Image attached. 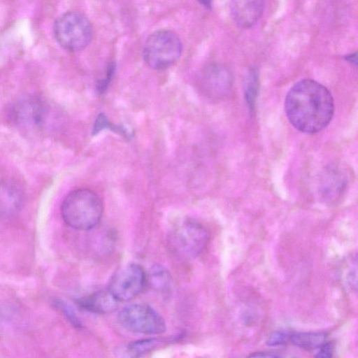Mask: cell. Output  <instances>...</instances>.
<instances>
[{
  "mask_svg": "<svg viewBox=\"0 0 358 358\" xmlns=\"http://www.w3.org/2000/svg\"><path fill=\"white\" fill-rule=\"evenodd\" d=\"M171 247L178 254L194 257L203 252L209 241V233L198 221L184 219L173 227L169 234Z\"/></svg>",
  "mask_w": 358,
  "mask_h": 358,
  "instance_id": "obj_5",
  "label": "cell"
},
{
  "mask_svg": "<svg viewBox=\"0 0 358 358\" xmlns=\"http://www.w3.org/2000/svg\"><path fill=\"white\" fill-rule=\"evenodd\" d=\"M119 323L129 331L147 334H160L166 331L164 318L151 306L145 303H132L118 314Z\"/></svg>",
  "mask_w": 358,
  "mask_h": 358,
  "instance_id": "obj_6",
  "label": "cell"
},
{
  "mask_svg": "<svg viewBox=\"0 0 358 358\" xmlns=\"http://www.w3.org/2000/svg\"><path fill=\"white\" fill-rule=\"evenodd\" d=\"M318 349L315 357L329 358L332 356L333 345L331 343L324 342Z\"/></svg>",
  "mask_w": 358,
  "mask_h": 358,
  "instance_id": "obj_23",
  "label": "cell"
},
{
  "mask_svg": "<svg viewBox=\"0 0 358 358\" xmlns=\"http://www.w3.org/2000/svg\"><path fill=\"white\" fill-rule=\"evenodd\" d=\"M345 59L348 62L351 63L355 66H357V54H356V52L351 53L350 55H347Z\"/></svg>",
  "mask_w": 358,
  "mask_h": 358,
  "instance_id": "obj_25",
  "label": "cell"
},
{
  "mask_svg": "<svg viewBox=\"0 0 358 358\" xmlns=\"http://www.w3.org/2000/svg\"><path fill=\"white\" fill-rule=\"evenodd\" d=\"M285 112L290 124L306 134L324 129L334 113V99L322 84L311 79L296 83L285 100Z\"/></svg>",
  "mask_w": 358,
  "mask_h": 358,
  "instance_id": "obj_1",
  "label": "cell"
},
{
  "mask_svg": "<svg viewBox=\"0 0 358 358\" xmlns=\"http://www.w3.org/2000/svg\"><path fill=\"white\" fill-rule=\"evenodd\" d=\"M52 303L73 326L76 328H80L82 327V324L74 310L66 302L59 299H55L52 301Z\"/></svg>",
  "mask_w": 358,
  "mask_h": 358,
  "instance_id": "obj_18",
  "label": "cell"
},
{
  "mask_svg": "<svg viewBox=\"0 0 358 358\" xmlns=\"http://www.w3.org/2000/svg\"><path fill=\"white\" fill-rule=\"evenodd\" d=\"M264 0H231L230 10L234 22L247 29L255 25L261 18Z\"/></svg>",
  "mask_w": 358,
  "mask_h": 358,
  "instance_id": "obj_11",
  "label": "cell"
},
{
  "mask_svg": "<svg viewBox=\"0 0 358 358\" xmlns=\"http://www.w3.org/2000/svg\"><path fill=\"white\" fill-rule=\"evenodd\" d=\"M231 84V73L222 64H209L201 72L200 87L210 98L218 99L225 96L230 91Z\"/></svg>",
  "mask_w": 358,
  "mask_h": 358,
  "instance_id": "obj_9",
  "label": "cell"
},
{
  "mask_svg": "<svg viewBox=\"0 0 358 358\" xmlns=\"http://www.w3.org/2000/svg\"><path fill=\"white\" fill-rule=\"evenodd\" d=\"M57 43L65 50L76 52L86 48L92 38V26L88 18L77 11L59 16L53 27Z\"/></svg>",
  "mask_w": 358,
  "mask_h": 358,
  "instance_id": "obj_4",
  "label": "cell"
},
{
  "mask_svg": "<svg viewBox=\"0 0 358 358\" xmlns=\"http://www.w3.org/2000/svg\"><path fill=\"white\" fill-rule=\"evenodd\" d=\"M287 334L282 331L273 332L267 340V345L270 346H278L285 344L289 340Z\"/></svg>",
  "mask_w": 358,
  "mask_h": 358,
  "instance_id": "obj_21",
  "label": "cell"
},
{
  "mask_svg": "<svg viewBox=\"0 0 358 358\" xmlns=\"http://www.w3.org/2000/svg\"><path fill=\"white\" fill-rule=\"evenodd\" d=\"M103 203L99 196L89 189L71 192L64 199L61 213L65 223L77 230H90L100 222Z\"/></svg>",
  "mask_w": 358,
  "mask_h": 358,
  "instance_id": "obj_2",
  "label": "cell"
},
{
  "mask_svg": "<svg viewBox=\"0 0 358 358\" xmlns=\"http://www.w3.org/2000/svg\"><path fill=\"white\" fill-rule=\"evenodd\" d=\"M103 129H110L121 134H126L127 136L129 135V133L127 131H125L122 127L114 126L103 114H99L96 120L92 132L98 133Z\"/></svg>",
  "mask_w": 358,
  "mask_h": 358,
  "instance_id": "obj_20",
  "label": "cell"
},
{
  "mask_svg": "<svg viewBox=\"0 0 358 358\" xmlns=\"http://www.w3.org/2000/svg\"><path fill=\"white\" fill-rule=\"evenodd\" d=\"M161 341L157 338H148L134 341L127 347V353L131 357L143 356L152 351L160 345Z\"/></svg>",
  "mask_w": 358,
  "mask_h": 358,
  "instance_id": "obj_16",
  "label": "cell"
},
{
  "mask_svg": "<svg viewBox=\"0 0 358 358\" xmlns=\"http://www.w3.org/2000/svg\"><path fill=\"white\" fill-rule=\"evenodd\" d=\"M348 184L346 173L338 166L327 167L321 175L318 192L322 200L329 204L338 201Z\"/></svg>",
  "mask_w": 358,
  "mask_h": 358,
  "instance_id": "obj_10",
  "label": "cell"
},
{
  "mask_svg": "<svg viewBox=\"0 0 358 358\" xmlns=\"http://www.w3.org/2000/svg\"><path fill=\"white\" fill-rule=\"evenodd\" d=\"M203 6L210 8L211 7L212 0H197Z\"/></svg>",
  "mask_w": 358,
  "mask_h": 358,
  "instance_id": "obj_26",
  "label": "cell"
},
{
  "mask_svg": "<svg viewBox=\"0 0 358 358\" xmlns=\"http://www.w3.org/2000/svg\"><path fill=\"white\" fill-rule=\"evenodd\" d=\"M150 281L153 288L165 291L170 285V276L164 268L159 265L152 267L150 273Z\"/></svg>",
  "mask_w": 358,
  "mask_h": 358,
  "instance_id": "obj_17",
  "label": "cell"
},
{
  "mask_svg": "<svg viewBox=\"0 0 358 358\" xmlns=\"http://www.w3.org/2000/svg\"><path fill=\"white\" fill-rule=\"evenodd\" d=\"M114 72V65L110 64L106 72V75L104 78L100 80L97 84V89L99 92H103L108 87V83L113 76Z\"/></svg>",
  "mask_w": 358,
  "mask_h": 358,
  "instance_id": "obj_22",
  "label": "cell"
},
{
  "mask_svg": "<svg viewBox=\"0 0 358 358\" xmlns=\"http://www.w3.org/2000/svg\"><path fill=\"white\" fill-rule=\"evenodd\" d=\"M48 108L44 101L35 95H23L10 105L8 115L15 126L26 130L41 128L46 122Z\"/></svg>",
  "mask_w": 358,
  "mask_h": 358,
  "instance_id": "obj_7",
  "label": "cell"
},
{
  "mask_svg": "<svg viewBox=\"0 0 358 358\" xmlns=\"http://www.w3.org/2000/svg\"><path fill=\"white\" fill-rule=\"evenodd\" d=\"M147 283V275L138 264L118 268L110 279L108 290L117 301H129L138 296Z\"/></svg>",
  "mask_w": 358,
  "mask_h": 358,
  "instance_id": "obj_8",
  "label": "cell"
},
{
  "mask_svg": "<svg viewBox=\"0 0 358 358\" xmlns=\"http://www.w3.org/2000/svg\"><path fill=\"white\" fill-rule=\"evenodd\" d=\"M250 357H280V355L273 352H255L249 355Z\"/></svg>",
  "mask_w": 358,
  "mask_h": 358,
  "instance_id": "obj_24",
  "label": "cell"
},
{
  "mask_svg": "<svg viewBox=\"0 0 358 358\" xmlns=\"http://www.w3.org/2000/svg\"><path fill=\"white\" fill-rule=\"evenodd\" d=\"M22 201V192L11 182H0V215H12L20 208Z\"/></svg>",
  "mask_w": 358,
  "mask_h": 358,
  "instance_id": "obj_13",
  "label": "cell"
},
{
  "mask_svg": "<svg viewBox=\"0 0 358 358\" xmlns=\"http://www.w3.org/2000/svg\"><path fill=\"white\" fill-rule=\"evenodd\" d=\"M257 90V76L255 71H252L249 74L245 87V97L250 108H253Z\"/></svg>",
  "mask_w": 358,
  "mask_h": 358,
  "instance_id": "obj_19",
  "label": "cell"
},
{
  "mask_svg": "<svg viewBox=\"0 0 358 358\" xmlns=\"http://www.w3.org/2000/svg\"><path fill=\"white\" fill-rule=\"evenodd\" d=\"M357 256L347 257L343 266L342 278L345 286L351 292H357Z\"/></svg>",
  "mask_w": 358,
  "mask_h": 358,
  "instance_id": "obj_15",
  "label": "cell"
},
{
  "mask_svg": "<svg viewBox=\"0 0 358 358\" xmlns=\"http://www.w3.org/2000/svg\"><path fill=\"white\" fill-rule=\"evenodd\" d=\"M324 332H298L289 336V340L295 346L306 350L318 349L326 341Z\"/></svg>",
  "mask_w": 358,
  "mask_h": 358,
  "instance_id": "obj_14",
  "label": "cell"
},
{
  "mask_svg": "<svg viewBox=\"0 0 358 358\" xmlns=\"http://www.w3.org/2000/svg\"><path fill=\"white\" fill-rule=\"evenodd\" d=\"M182 44L176 33L157 30L146 39L143 48L145 64L152 69L162 70L175 64L180 57Z\"/></svg>",
  "mask_w": 358,
  "mask_h": 358,
  "instance_id": "obj_3",
  "label": "cell"
},
{
  "mask_svg": "<svg viewBox=\"0 0 358 358\" xmlns=\"http://www.w3.org/2000/svg\"><path fill=\"white\" fill-rule=\"evenodd\" d=\"M117 303L108 289L95 292L77 301L82 308L99 314L114 311L117 307Z\"/></svg>",
  "mask_w": 358,
  "mask_h": 358,
  "instance_id": "obj_12",
  "label": "cell"
}]
</instances>
